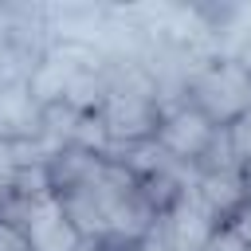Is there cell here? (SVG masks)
I'll return each mask as SVG.
<instances>
[{
  "label": "cell",
  "mask_w": 251,
  "mask_h": 251,
  "mask_svg": "<svg viewBox=\"0 0 251 251\" xmlns=\"http://www.w3.org/2000/svg\"><path fill=\"white\" fill-rule=\"evenodd\" d=\"M51 192L82 239L137 247L157 227V208L141 180L110 153L59 149L47 161Z\"/></svg>",
  "instance_id": "cell-1"
},
{
  "label": "cell",
  "mask_w": 251,
  "mask_h": 251,
  "mask_svg": "<svg viewBox=\"0 0 251 251\" xmlns=\"http://www.w3.org/2000/svg\"><path fill=\"white\" fill-rule=\"evenodd\" d=\"M161 114H165V98H161L157 82L149 78V71L141 63H114L110 90H106V102L98 110L110 149L153 141L157 126H161Z\"/></svg>",
  "instance_id": "cell-2"
},
{
  "label": "cell",
  "mask_w": 251,
  "mask_h": 251,
  "mask_svg": "<svg viewBox=\"0 0 251 251\" xmlns=\"http://www.w3.org/2000/svg\"><path fill=\"white\" fill-rule=\"evenodd\" d=\"M184 102L227 129L235 118H243L251 110V75L243 67H235L227 55L208 51L184 86Z\"/></svg>",
  "instance_id": "cell-3"
},
{
  "label": "cell",
  "mask_w": 251,
  "mask_h": 251,
  "mask_svg": "<svg viewBox=\"0 0 251 251\" xmlns=\"http://www.w3.org/2000/svg\"><path fill=\"white\" fill-rule=\"evenodd\" d=\"M0 220L16 224L31 251H78L82 247V235L67 220V212L55 200V192H35V196L8 200L0 208Z\"/></svg>",
  "instance_id": "cell-4"
},
{
  "label": "cell",
  "mask_w": 251,
  "mask_h": 251,
  "mask_svg": "<svg viewBox=\"0 0 251 251\" xmlns=\"http://www.w3.org/2000/svg\"><path fill=\"white\" fill-rule=\"evenodd\" d=\"M220 137H224V126H216L212 118H204V114H200L196 106H188V102H173V106H165L153 141H157L169 157H176L180 165L196 169V165L216 149Z\"/></svg>",
  "instance_id": "cell-5"
},
{
  "label": "cell",
  "mask_w": 251,
  "mask_h": 251,
  "mask_svg": "<svg viewBox=\"0 0 251 251\" xmlns=\"http://www.w3.org/2000/svg\"><path fill=\"white\" fill-rule=\"evenodd\" d=\"M220 231H224V220H220L192 188L180 192V196L157 216V227H153V235H157L169 251H208Z\"/></svg>",
  "instance_id": "cell-6"
},
{
  "label": "cell",
  "mask_w": 251,
  "mask_h": 251,
  "mask_svg": "<svg viewBox=\"0 0 251 251\" xmlns=\"http://www.w3.org/2000/svg\"><path fill=\"white\" fill-rule=\"evenodd\" d=\"M227 145H231L235 165H239V169L247 173V180H251V110L227 126Z\"/></svg>",
  "instance_id": "cell-7"
},
{
  "label": "cell",
  "mask_w": 251,
  "mask_h": 251,
  "mask_svg": "<svg viewBox=\"0 0 251 251\" xmlns=\"http://www.w3.org/2000/svg\"><path fill=\"white\" fill-rule=\"evenodd\" d=\"M0 251H31L27 239H24V231L16 224H8V220H0Z\"/></svg>",
  "instance_id": "cell-8"
},
{
  "label": "cell",
  "mask_w": 251,
  "mask_h": 251,
  "mask_svg": "<svg viewBox=\"0 0 251 251\" xmlns=\"http://www.w3.org/2000/svg\"><path fill=\"white\" fill-rule=\"evenodd\" d=\"M227 231H235V235H239V239L251 247V200H247V204H243V208H239V212L227 220Z\"/></svg>",
  "instance_id": "cell-9"
},
{
  "label": "cell",
  "mask_w": 251,
  "mask_h": 251,
  "mask_svg": "<svg viewBox=\"0 0 251 251\" xmlns=\"http://www.w3.org/2000/svg\"><path fill=\"white\" fill-rule=\"evenodd\" d=\"M78 251H137V247H126V243H98V239H82Z\"/></svg>",
  "instance_id": "cell-10"
},
{
  "label": "cell",
  "mask_w": 251,
  "mask_h": 251,
  "mask_svg": "<svg viewBox=\"0 0 251 251\" xmlns=\"http://www.w3.org/2000/svg\"><path fill=\"white\" fill-rule=\"evenodd\" d=\"M137 251H169V247H165L157 235H149V239H141V243H137Z\"/></svg>",
  "instance_id": "cell-11"
}]
</instances>
